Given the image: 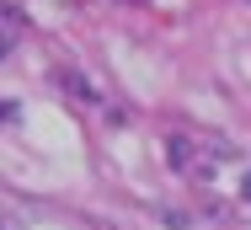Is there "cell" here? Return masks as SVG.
Here are the masks:
<instances>
[{
  "label": "cell",
  "mask_w": 251,
  "mask_h": 230,
  "mask_svg": "<svg viewBox=\"0 0 251 230\" xmlns=\"http://www.w3.org/2000/svg\"><path fill=\"white\" fill-rule=\"evenodd\" d=\"M241 198L251 203V172H241Z\"/></svg>",
  "instance_id": "6da1fadb"
}]
</instances>
